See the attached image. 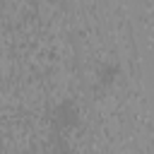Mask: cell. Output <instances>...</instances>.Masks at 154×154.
Instances as JSON below:
<instances>
[{"mask_svg": "<svg viewBox=\"0 0 154 154\" xmlns=\"http://www.w3.org/2000/svg\"><path fill=\"white\" fill-rule=\"evenodd\" d=\"M48 125L55 135H70L79 125V106L75 99H60L48 111Z\"/></svg>", "mask_w": 154, "mask_h": 154, "instance_id": "cell-1", "label": "cell"}, {"mask_svg": "<svg viewBox=\"0 0 154 154\" xmlns=\"http://www.w3.org/2000/svg\"><path fill=\"white\" fill-rule=\"evenodd\" d=\"M120 77V63L118 60H101L94 70V87L96 89H111Z\"/></svg>", "mask_w": 154, "mask_h": 154, "instance_id": "cell-2", "label": "cell"}, {"mask_svg": "<svg viewBox=\"0 0 154 154\" xmlns=\"http://www.w3.org/2000/svg\"><path fill=\"white\" fill-rule=\"evenodd\" d=\"M48 154H75L67 135H55L51 132V140H48Z\"/></svg>", "mask_w": 154, "mask_h": 154, "instance_id": "cell-3", "label": "cell"}, {"mask_svg": "<svg viewBox=\"0 0 154 154\" xmlns=\"http://www.w3.org/2000/svg\"><path fill=\"white\" fill-rule=\"evenodd\" d=\"M0 2H2V0H0Z\"/></svg>", "mask_w": 154, "mask_h": 154, "instance_id": "cell-4", "label": "cell"}]
</instances>
